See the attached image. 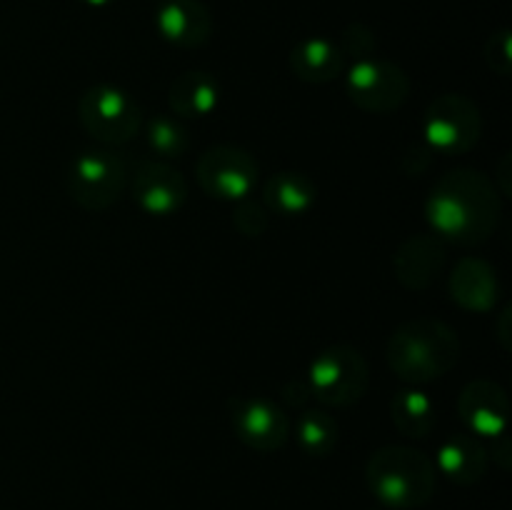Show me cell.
Returning <instances> with one entry per match:
<instances>
[{"mask_svg":"<svg viewBox=\"0 0 512 510\" xmlns=\"http://www.w3.org/2000/svg\"><path fill=\"white\" fill-rule=\"evenodd\" d=\"M128 185V168L120 155L108 150H85L68 165V193L80 208L108 210Z\"/></svg>","mask_w":512,"mask_h":510,"instance_id":"7","label":"cell"},{"mask_svg":"<svg viewBox=\"0 0 512 510\" xmlns=\"http://www.w3.org/2000/svg\"><path fill=\"white\" fill-rule=\"evenodd\" d=\"M305 383L318 403L330 408H348L358 403L368 390V363L360 350L350 345H330L310 360Z\"/></svg>","mask_w":512,"mask_h":510,"instance_id":"4","label":"cell"},{"mask_svg":"<svg viewBox=\"0 0 512 510\" xmlns=\"http://www.w3.org/2000/svg\"><path fill=\"white\" fill-rule=\"evenodd\" d=\"M435 470L455 485H473L488 470V450L470 433L448 435L435 453Z\"/></svg>","mask_w":512,"mask_h":510,"instance_id":"16","label":"cell"},{"mask_svg":"<svg viewBox=\"0 0 512 510\" xmlns=\"http://www.w3.org/2000/svg\"><path fill=\"white\" fill-rule=\"evenodd\" d=\"M445 265L443 240L430 233L410 235L393 255V273L408 290H425L435 283Z\"/></svg>","mask_w":512,"mask_h":510,"instance_id":"14","label":"cell"},{"mask_svg":"<svg viewBox=\"0 0 512 510\" xmlns=\"http://www.w3.org/2000/svg\"><path fill=\"white\" fill-rule=\"evenodd\" d=\"M458 413L475 438H503L510 425V400L495 380H470L458 395Z\"/></svg>","mask_w":512,"mask_h":510,"instance_id":"11","label":"cell"},{"mask_svg":"<svg viewBox=\"0 0 512 510\" xmlns=\"http://www.w3.org/2000/svg\"><path fill=\"white\" fill-rule=\"evenodd\" d=\"M300 450L310 458H325L338 445V420L323 408H305L295 423Z\"/></svg>","mask_w":512,"mask_h":510,"instance_id":"21","label":"cell"},{"mask_svg":"<svg viewBox=\"0 0 512 510\" xmlns=\"http://www.w3.org/2000/svg\"><path fill=\"white\" fill-rule=\"evenodd\" d=\"M133 198L143 213L168 218L188 200V180L163 160H140L133 170Z\"/></svg>","mask_w":512,"mask_h":510,"instance_id":"12","label":"cell"},{"mask_svg":"<svg viewBox=\"0 0 512 510\" xmlns=\"http://www.w3.org/2000/svg\"><path fill=\"white\" fill-rule=\"evenodd\" d=\"M483 133L480 108L463 93L438 95L423 113L425 148L435 155H463Z\"/></svg>","mask_w":512,"mask_h":510,"instance_id":"6","label":"cell"},{"mask_svg":"<svg viewBox=\"0 0 512 510\" xmlns=\"http://www.w3.org/2000/svg\"><path fill=\"white\" fill-rule=\"evenodd\" d=\"M268 208L255 200H238V208L233 213V225L245 235V238H258L268 228Z\"/></svg>","mask_w":512,"mask_h":510,"instance_id":"23","label":"cell"},{"mask_svg":"<svg viewBox=\"0 0 512 510\" xmlns=\"http://www.w3.org/2000/svg\"><path fill=\"white\" fill-rule=\"evenodd\" d=\"M170 110L178 118H208L220 103V83L208 70H185L170 83Z\"/></svg>","mask_w":512,"mask_h":510,"instance_id":"18","label":"cell"},{"mask_svg":"<svg viewBox=\"0 0 512 510\" xmlns=\"http://www.w3.org/2000/svg\"><path fill=\"white\" fill-rule=\"evenodd\" d=\"M318 185L300 170H280L265 183L263 205L280 218H298L315 205Z\"/></svg>","mask_w":512,"mask_h":510,"instance_id":"19","label":"cell"},{"mask_svg":"<svg viewBox=\"0 0 512 510\" xmlns=\"http://www.w3.org/2000/svg\"><path fill=\"white\" fill-rule=\"evenodd\" d=\"M340 50H343V55H353L355 60L370 58L375 50L373 30H368L360 23L348 25L343 33V45H340Z\"/></svg>","mask_w":512,"mask_h":510,"instance_id":"25","label":"cell"},{"mask_svg":"<svg viewBox=\"0 0 512 510\" xmlns=\"http://www.w3.org/2000/svg\"><path fill=\"white\" fill-rule=\"evenodd\" d=\"M512 38L508 28L495 30L493 35L485 43V63L490 65V70H495L498 75H510L512 73Z\"/></svg>","mask_w":512,"mask_h":510,"instance_id":"24","label":"cell"},{"mask_svg":"<svg viewBox=\"0 0 512 510\" xmlns=\"http://www.w3.org/2000/svg\"><path fill=\"white\" fill-rule=\"evenodd\" d=\"M160 38L178 48H200L213 35V18L200 0H163L155 10Z\"/></svg>","mask_w":512,"mask_h":510,"instance_id":"13","label":"cell"},{"mask_svg":"<svg viewBox=\"0 0 512 510\" xmlns=\"http://www.w3.org/2000/svg\"><path fill=\"white\" fill-rule=\"evenodd\" d=\"M388 368L408 385L440 380L458 365L460 338L438 318H413L390 335Z\"/></svg>","mask_w":512,"mask_h":510,"instance_id":"2","label":"cell"},{"mask_svg":"<svg viewBox=\"0 0 512 510\" xmlns=\"http://www.w3.org/2000/svg\"><path fill=\"white\" fill-rule=\"evenodd\" d=\"M410 78L398 63L383 58H360L345 75V90L355 108L373 115L398 110L410 95Z\"/></svg>","mask_w":512,"mask_h":510,"instance_id":"8","label":"cell"},{"mask_svg":"<svg viewBox=\"0 0 512 510\" xmlns=\"http://www.w3.org/2000/svg\"><path fill=\"white\" fill-rule=\"evenodd\" d=\"M450 298L470 313H490L500 298L498 273L480 258H463L455 263L448 280Z\"/></svg>","mask_w":512,"mask_h":510,"instance_id":"15","label":"cell"},{"mask_svg":"<svg viewBox=\"0 0 512 510\" xmlns=\"http://www.w3.org/2000/svg\"><path fill=\"white\" fill-rule=\"evenodd\" d=\"M290 70L303 83L323 85L343 75L345 55L338 43L315 35L295 43V48L290 50Z\"/></svg>","mask_w":512,"mask_h":510,"instance_id":"17","label":"cell"},{"mask_svg":"<svg viewBox=\"0 0 512 510\" xmlns=\"http://www.w3.org/2000/svg\"><path fill=\"white\" fill-rule=\"evenodd\" d=\"M80 125L105 145H123L143 128L140 105L125 90L110 83H95L78 98Z\"/></svg>","mask_w":512,"mask_h":510,"instance_id":"5","label":"cell"},{"mask_svg":"<svg viewBox=\"0 0 512 510\" xmlns=\"http://www.w3.org/2000/svg\"><path fill=\"white\" fill-rule=\"evenodd\" d=\"M155 3H163V0H155Z\"/></svg>","mask_w":512,"mask_h":510,"instance_id":"28","label":"cell"},{"mask_svg":"<svg viewBox=\"0 0 512 510\" xmlns=\"http://www.w3.org/2000/svg\"><path fill=\"white\" fill-rule=\"evenodd\" d=\"M200 188L218 200H245L258 183V160L238 145H213L195 163Z\"/></svg>","mask_w":512,"mask_h":510,"instance_id":"10","label":"cell"},{"mask_svg":"<svg viewBox=\"0 0 512 510\" xmlns=\"http://www.w3.org/2000/svg\"><path fill=\"white\" fill-rule=\"evenodd\" d=\"M370 493L393 510L423 508L438 488L435 463L413 445H383L365 463Z\"/></svg>","mask_w":512,"mask_h":510,"instance_id":"3","label":"cell"},{"mask_svg":"<svg viewBox=\"0 0 512 510\" xmlns=\"http://www.w3.org/2000/svg\"><path fill=\"white\" fill-rule=\"evenodd\" d=\"M390 418L405 438H428L435 430V405L428 393L418 390L415 385L398 390L390 400Z\"/></svg>","mask_w":512,"mask_h":510,"instance_id":"20","label":"cell"},{"mask_svg":"<svg viewBox=\"0 0 512 510\" xmlns=\"http://www.w3.org/2000/svg\"><path fill=\"white\" fill-rule=\"evenodd\" d=\"M145 143L153 150L158 158H170L178 160L188 153L190 138L188 130L183 128L178 118L173 115H153V118L145 123Z\"/></svg>","mask_w":512,"mask_h":510,"instance_id":"22","label":"cell"},{"mask_svg":"<svg viewBox=\"0 0 512 510\" xmlns=\"http://www.w3.org/2000/svg\"><path fill=\"white\" fill-rule=\"evenodd\" d=\"M503 215L500 190L485 173L455 168L440 175L425 198V220L440 240L478 245L498 228Z\"/></svg>","mask_w":512,"mask_h":510,"instance_id":"1","label":"cell"},{"mask_svg":"<svg viewBox=\"0 0 512 510\" xmlns=\"http://www.w3.org/2000/svg\"><path fill=\"white\" fill-rule=\"evenodd\" d=\"M83 5H88V8H108L113 0H80Z\"/></svg>","mask_w":512,"mask_h":510,"instance_id":"27","label":"cell"},{"mask_svg":"<svg viewBox=\"0 0 512 510\" xmlns=\"http://www.w3.org/2000/svg\"><path fill=\"white\" fill-rule=\"evenodd\" d=\"M228 418L235 438L258 453H275L290 438V418L285 408L263 395L230 398Z\"/></svg>","mask_w":512,"mask_h":510,"instance_id":"9","label":"cell"},{"mask_svg":"<svg viewBox=\"0 0 512 510\" xmlns=\"http://www.w3.org/2000/svg\"><path fill=\"white\" fill-rule=\"evenodd\" d=\"M280 395H283V403L288 405V408H298V410H305L308 400L313 398V393H310L305 380H290V383L283 385Z\"/></svg>","mask_w":512,"mask_h":510,"instance_id":"26","label":"cell"}]
</instances>
